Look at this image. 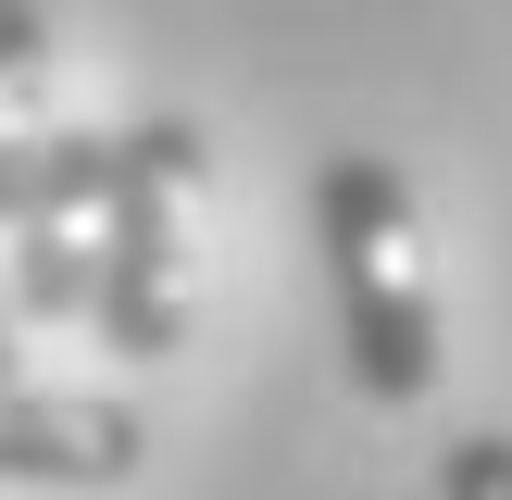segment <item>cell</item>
<instances>
[{
    "instance_id": "6da1fadb",
    "label": "cell",
    "mask_w": 512,
    "mask_h": 500,
    "mask_svg": "<svg viewBox=\"0 0 512 500\" xmlns=\"http://www.w3.org/2000/svg\"><path fill=\"white\" fill-rule=\"evenodd\" d=\"M313 225H325V275H338V338L363 400L413 413L438 388V263H425V213H413V175L388 150H325L313 175Z\"/></svg>"
},
{
    "instance_id": "7a4b0ae2",
    "label": "cell",
    "mask_w": 512,
    "mask_h": 500,
    "mask_svg": "<svg viewBox=\"0 0 512 500\" xmlns=\"http://www.w3.org/2000/svg\"><path fill=\"white\" fill-rule=\"evenodd\" d=\"M200 113H138L100 138V213H88V325L125 363L188 350L200 275H188V200H200Z\"/></svg>"
},
{
    "instance_id": "3957f363",
    "label": "cell",
    "mask_w": 512,
    "mask_h": 500,
    "mask_svg": "<svg viewBox=\"0 0 512 500\" xmlns=\"http://www.w3.org/2000/svg\"><path fill=\"white\" fill-rule=\"evenodd\" d=\"M150 450L138 400L88 388H0V488H125Z\"/></svg>"
},
{
    "instance_id": "277c9868",
    "label": "cell",
    "mask_w": 512,
    "mask_h": 500,
    "mask_svg": "<svg viewBox=\"0 0 512 500\" xmlns=\"http://www.w3.org/2000/svg\"><path fill=\"white\" fill-rule=\"evenodd\" d=\"M38 138H63V50H50L38 0H0V175Z\"/></svg>"
},
{
    "instance_id": "5b68a950",
    "label": "cell",
    "mask_w": 512,
    "mask_h": 500,
    "mask_svg": "<svg viewBox=\"0 0 512 500\" xmlns=\"http://www.w3.org/2000/svg\"><path fill=\"white\" fill-rule=\"evenodd\" d=\"M438 500H512V438L500 425H475V438L438 450Z\"/></svg>"
},
{
    "instance_id": "8992f818",
    "label": "cell",
    "mask_w": 512,
    "mask_h": 500,
    "mask_svg": "<svg viewBox=\"0 0 512 500\" xmlns=\"http://www.w3.org/2000/svg\"><path fill=\"white\" fill-rule=\"evenodd\" d=\"M0 388H13V313H0Z\"/></svg>"
}]
</instances>
